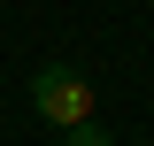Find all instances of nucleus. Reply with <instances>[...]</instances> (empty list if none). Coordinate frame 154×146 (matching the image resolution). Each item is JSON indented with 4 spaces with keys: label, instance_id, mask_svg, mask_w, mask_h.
<instances>
[{
    "label": "nucleus",
    "instance_id": "1",
    "mask_svg": "<svg viewBox=\"0 0 154 146\" xmlns=\"http://www.w3.org/2000/svg\"><path fill=\"white\" fill-rule=\"evenodd\" d=\"M31 108L46 115L54 131L93 123V77H85V69H69V62H46V69L31 77Z\"/></svg>",
    "mask_w": 154,
    "mask_h": 146
},
{
    "label": "nucleus",
    "instance_id": "2",
    "mask_svg": "<svg viewBox=\"0 0 154 146\" xmlns=\"http://www.w3.org/2000/svg\"><path fill=\"white\" fill-rule=\"evenodd\" d=\"M62 146H108V131L100 123H77V131H62Z\"/></svg>",
    "mask_w": 154,
    "mask_h": 146
}]
</instances>
